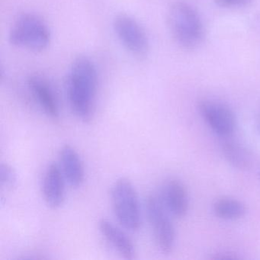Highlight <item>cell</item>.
Masks as SVG:
<instances>
[{
	"label": "cell",
	"mask_w": 260,
	"mask_h": 260,
	"mask_svg": "<svg viewBox=\"0 0 260 260\" xmlns=\"http://www.w3.org/2000/svg\"><path fill=\"white\" fill-rule=\"evenodd\" d=\"M145 208L158 247L164 253H170L174 247L176 234L162 199L150 194L146 199Z\"/></svg>",
	"instance_id": "cell-5"
},
{
	"label": "cell",
	"mask_w": 260,
	"mask_h": 260,
	"mask_svg": "<svg viewBox=\"0 0 260 260\" xmlns=\"http://www.w3.org/2000/svg\"><path fill=\"white\" fill-rule=\"evenodd\" d=\"M100 231L104 238L127 259H133L136 249L130 237L108 219H102L99 223Z\"/></svg>",
	"instance_id": "cell-12"
},
{
	"label": "cell",
	"mask_w": 260,
	"mask_h": 260,
	"mask_svg": "<svg viewBox=\"0 0 260 260\" xmlns=\"http://www.w3.org/2000/svg\"><path fill=\"white\" fill-rule=\"evenodd\" d=\"M162 201L167 211L177 218L186 215L188 208V194L182 182L172 179L165 184Z\"/></svg>",
	"instance_id": "cell-10"
},
{
	"label": "cell",
	"mask_w": 260,
	"mask_h": 260,
	"mask_svg": "<svg viewBox=\"0 0 260 260\" xmlns=\"http://www.w3.org/2000/svg\"><path fill=\"white\" fill-rule=\"evenodd\" d=\"M62 173L70 185L79 188L85 180V170L83 161L77 150L71 145H65L60 151Z\"/></svg>",
	"instance_id": "cell-11"
},
{
	"label": "cell",
	"mask_w": 260,
	"mask_h": 260,
	"mask_svg": "<svg viewBox=\"0 0 260 260\" xmlns=\"http://www.w3.org/2000/svg\"><path fill=\"white\" fill-rule=\"evenodd\" d=\"M214 258L215 259H234V258H237V256L234 254L223 252V253H219L216 255Z\"/></svg>",
	"instance_id": "cell-17"
},
{
	"label": "cell",
	"mask_w": 260,
	"mask_h": 260,
	"mask_svg": "<svg viewBox=\"0 0 260 260\" xmlns=\"http://www.w3.org/2000/svg\"><path fill=\"white\" fill-rule=\"evenodd\" d=\"M110 194L112 209L120 224L129 231H138L141 224V208L133 184L124 178L118 179Z\"/></svg>",
	"instance_id": "cell-4"
},
{
	"label": "cell",
	"mask_w": 260,
	"mask_h": 260,
	"mask_svg": "<svg viewBox=\"0 0 260 260\" xmlns=\"http://www.w3.org/2000/svg\"><path fill=\"white\" fill-rule=\"evenodd\" d=\"M51 35L47 24L32 13L20 15L9 33L10 43L31 52H42L49 46Z\"/></svg>",
	"instance_id": "cell-3"
},
{
	"label": "cell",
	"mask_w": 260,
	"mask_h": 260,
	"mask_svg": "<svg viewBox=\"0 0 260 260\" xmlns=\"http://www.w3.org/2000/svg\"><path fill=\"white\" fill-rule=\"evenodd\" d=\"M44 199L48 206L58 208L65 199L64 176L57 164L48 166L42 184Z\"/></svg>",
	"instance_id": "cell-9"
},
{
	"label": "cell",
	"mask_w": 260,
	"mask_h": 260,
	"mask_svg": "<svg viewBox=\"0 0 260 260\" xmlns=\"http://www.w3.org/2000/svg\"><path fill=\"white\" fill-rule=\"evenodd\" d=\"M216 4L221 7H240L249 4L252 0H214Z\"/></svg>",
	"instance_id": "cell-16"
},
{
	"label": "cell",
	"mask_w": 260,
	"mask_h": 260,
	"mask_svg": "<svg viewBox=\"0 0 260 260\" xmlns=\"http://www.w3.org/2000/svg\"><path fill=\"white\" fill-rule=\"evenodd\" d=\"M112 25L118 40L131 54L138 58L147 55L150 51L148 36L133 16L125 13L117 15Z\"/></svg>",
	"instance_id": "cell-6"
},
{
	"label": "cell",
	"mask_w": 260,
	"mask_h": 260,
	"mask_svg": "<svg viewBox=\"0 0 260 260\" xmlns=\"http://www.w3.org/2000/svg\"><path fill=\"white\" fill-rule=\"evenodd\" d=\"M257 127H258V132L260 133V114H258V119H257Z\"/></svg>",
	"instance_id": "cell-18"
},
{
	"label": "cell",
	"mask_w": 260,
	"mask_h": 260,
	"mask_svg": "<svg viewBox=\"0 0 260 260\" xmlns=\"http://www.w3.org/2000/svg\"><path fill=\"white\" fill-rule=\"evenodd\" d=\"M28 86L45 113L52 119L58 118L60 116L58 100L48 80L40 75H31L28 79Z\"/></svg>",
	"instance_id": "cell-8"
},
{
	"label": "cell",
	"mask_w": 260,
	"mask_h": 260,
	"mask_svg": "<svg viewBox=\"0 0 260 260\" xmlns=\"http://www.w3.org/2000/svg\"><path fill=\"white\" fill-rule=\"evenodd\" d=\"M98 85V73L93 62L86 57L76 58L68 74L67 92L73 112L84 122L93 116Z\"/></svg>",
	"instance_id": "cell-1"
},
{
	"label": "cell",
	"mask_w": 260,
	"mask_h": 260,
	"mask_svg": "<svg viewBox=\"0 0 260 260\" xmlns=\"http://www.w3.org/2000/svg\"><path fill=\"white\" fill-rule=\"evenodd\" d=\"M199 110L204 119L217 135L228 137L234 133L237 125L235 115L226 105L218 102L203 101L199 104Z\"/></svg>",
	"instance_id": "cell-7"
},
{
	"label": "cell",
	"mask_w": 260,
	"mask_h": 260,
	"mask_svg": "<svg viewBox=\"0 0 260 260\" xmlns=\"http://www.w3.org/2000/svg\"><path fill=\"white\" fill-rule=\"evenodd\" d=\"M167 21L172 37L182 48H196L203 40L202 21L197 12L187 3L177 1L172 4Z\"/></svg>",
	"instance_id": "cell-2"
},
{
	"label": "cell",
	"mask_w": 260,
	"mask_h": 260,
	"mask_svg": "<svg viewBox=\"0 0 260 260\" xmlns=\"http://www.w3.org/2000/svg\"><path fill=\"white\" fill-rule=\"evenodd\" d=\"M214 211L220 218L234 220L243 217L246 214V209L242 202L230 198H223L215 202Z\"/></svg>",
	"instance_id": "cell-14"
},
{
	"label": "cell",
	"mask_w": 260,
	"mask_h": 260,
	"mask_svg": "<svg viewBox=\"0 0 260 260\" xmlns=\"http://www.w3.org/2000/svg\"><path fill=\"white\" fill-rule=\"evenodd\" d=\"M226 160L239 170H247L252 167V156L250 152L237 143L226 142L222 148Z\"/></svg>",
	"instance_id": "cell-13"
},
{
	"label": "cell",
	"mask_w": 260,
	"mask_h": 260,
	"mask_svg": "<svg viewBox=\"0 0 260 260\" xmlns=\"http://www.w3.org/2000/svg\"><path fill=\"white\" fill-rule=\"evenodd\" d=\"M0 183L8 190L13 189L17 183L16 170L9 164H3L0 167Z\"/></svg>",
	"instance_id": "cell-15"
}]
</instances>
